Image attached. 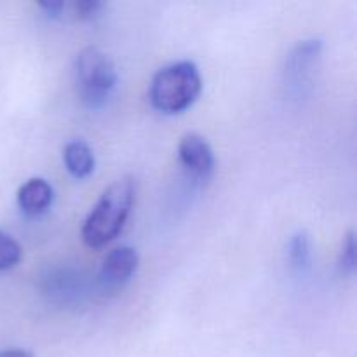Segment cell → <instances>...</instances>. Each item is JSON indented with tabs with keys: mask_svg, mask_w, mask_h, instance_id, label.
Masks as SVG:
<instances>
[{
	"mask_svg": "<svg viewBox=\"0 0 357 357\" xmlns=\"http://www.w3.org/2000/svg\"><path fill=\"white\" fill-rule=\"evenodd\" d=\"M70 9H72L73 17L80 21H93L96 17L101 16L105 9V3L100 0H80V2L70 3Z\"/></svg>",
	"mask_w": 357,
	"mask_h": 357,
	"instance_id": "4fadbf2b",
	"label": "cell"
},
{
	"mask_svg": "<svg viewBox=\"0 0 357 357\" xmlns=\"http://www.w3.org/2000/svg\"><path fill=\"white\" fill-rule=\"evenodd\" d=\"M202 89L199 68L192 61H176L164 66L153 75L150 84V101L162 114H181L194 105Z\"/></svg>",
	"mask_w": 357,
	"mask_h": 357,
	"instance_id": "7a4b0ae2",
	"label": "cell"
},
{
	"mask_svg": "<svg viewBox=\"0 0 357 357\" xmlns=\"http://www.w3.org/2000/svg\"><path fill=\"white\" fill-rule=\"evenodd\" d=\"M52 199L54 190L44 178H30L17 190V206L28 216H38L47 211Z\"/></svg>",
	"mask_w": 357,
	"mask_h": 357,
	"instance_id": "52a82bcc",
	"label": "cell"
},
{
	"mask_svg": "<svg viewBox=\"0 0 357 357\" xmlns=\"http://www.w3.org/2000/svg\"><path fill=\"white\" fill-rule=\"evenodd\" d=\"M139 257L135 248L121 246L105 257L98 274V284L103 291H114L124 286L138 268Z\"/></svg>",
	"mask_w": 357,
	"mask_h": 357,
	"instance_id": "8992f818",
	"label": "cell"
},
{
	"mask_svg": "<svg viewBox=\"0 0 357 357\" xmlns=\"http://www.w3.org/2000/svg\"><path fill=\"white\" fill-rule=\"evenodd\" d=\"M136 199V183L131 176L115 180L101 194L82 227V241L89 248H101L114 241L124 227Z\"/></svg>",
	"mask_w": 357,
	"mask_h": 357,
	"instance_id": "6da1fadb",
	"label": "cell"
},
{
	"mask_svg": "<svg viewBox=\"0 0 357 357\" xmlns=\"http://www.w3.org/2000/svg\"><path fill=\"white\" fill-rule=\"evenodd\" d=\"M321 52H323V42L319 38H307L298 42L286 58L284 77L286 84L293 91H303L312 80L314 72L319 66Z\"/></svg>",
	"mask_w": 357,
	"mask_h": 357,
	"instance_id": "277c9868",
	"label": "cell"
},
{
	"mask_svg": "<svg viewBox=\"0 0 357 357\" xmlns=\"http://www.w3.org/2000/svg\"><path fill=\"white\" fill-rule=\"evenodd\" d=\"M23 258V248L14 237L0 230V272L10 271Z\"/></svg>",
	"mask_w": 357,
	"mask_h": 357,
	"instance_id": "8fae6325",
	"label": "cell"
},
{
	"mask_svg": "<svg viewBox=\"0 0 357 357\" xmlns=\"http://www.w3.org/2000/svg\"><path fill=\"white\" fill-rule=\"evenodd\" d=\"M178 157L181 166L192 178L199 181H208L211 178L215 169V155L209 143L201 135L187 132L178 145Z\"/></svg>",
	"mask_w": 357,
	"mask_h": 357,
	"instance_id": "5b68a950",
	"label": "cell"
},
{
	"mask_svg": "<svg viewBox=\"0 0 357 357\" xmlns=\"http://www.w3.org/2000/svg\"><path fill=\"white\" fill-rule=\"evenodd\" d=\"M0 357H35L33 352L26 351V349H6L0 351Z\"/></svg>",
	"mask_w": 357,
	"mask_h": 357,
	"instance_id": "9a60e30c",
	"label": "cell"
},
{
	"mask_svg": "<svg viewBox=\"0 0 357 357\" xmlns=\"http://www.w3.org/2000/svg\"><path fill=\"white\" fill-rule=\"evenodd\" d=\"M288 258L289 265L295 271L309 268L310 258H312V243H310V236L305 230H298L291 236L288 244Z\"/></svg>",
	"mask_w": 357,
	"mask_h": 357,
	"instance_id": "9c48e42d",
	"label": "cell"
},
{
	"mask_svg": "<svg viewBox=\"0 0 357 357\" xmlns=\"http://www.w3.org/2000/svg\"><path fill=\"white\" fill-rule=\"evenodd\" d=\"M38 6H40V9L51 17H61L63 13L68 9V3L61 2V0H47V2H40Z\"/></svg>",
	"mask_w": 357,
	"mask_h": 357,
	"instance_id": "5bb4252c",
	"label": "cell"
},
{
	"mask_svg": "<svg viewBox=\"0 0 357 357\" xmlns=\"http://www.w3.org/2000/svg\"><path fill=\"white\" fill-rule=\"evenodd\" d=\"M75 84L87 108H101L117 86L114 61L98 47H86L77 56Z\"/></svg>",
	"mask_w": 357,
	"mask_h": 357,
	"instance_id": "3957f363",
	"label": "cell"
},
{
	"mask_svg": "<svg viewBox=\"0 0 357 357\" xmlns=\"http://www.w3.org/2000/svg\"><path fill=\"white\" fill-rule=\"evenodd\" d=\"M77 278L70 275L68 272H52L45 279V293L54 300H68L70 296L77 295Z\"/></svg>",
	"mask_w": 357,
	"mask_h": 357,
	"instance_id": "30bf717a",
	"label": "cell"
},
{
	"mask_svg": "<svg viewBox=\"0 0 357 357\" xmlns=\"http://www.w3.org/2000/svg\"><path fill=\"white\" fill-rule=\"evenodd\" d=\"M63 160L68 173L75 178H87L94 171V153L82 139H73L63 150Z\"/></svg>",
	"mask_w": 357,
	"mask_h": 357,
	"instance_id": "ba28073f",
	"label": "cell"
},
{
	"mask_svg": "<svg viewBox=\"0 0 357 357\" xmlns=\"http://www.w3.org/2000/svg\"><path fill=\"white\" fill-rule=\"evenodd\" d=\"M338 267L345 275H354L356 272V237L354 232H349L342 243L340 258H338Z\"/></svg>",
	"mask_w": 357,
	"mask_h": 357,
	"instance_id": "7c38bea8",
	"label": "cell"
}]
</instances>
